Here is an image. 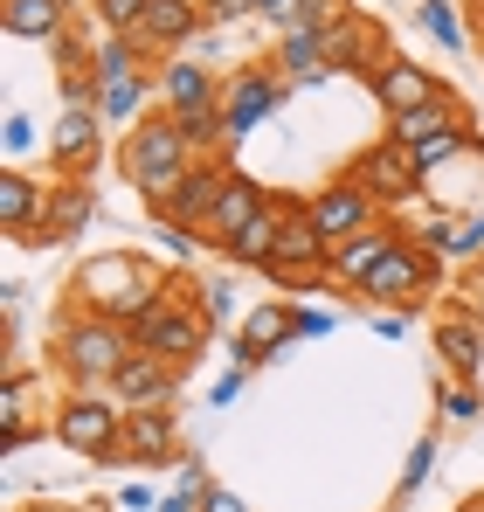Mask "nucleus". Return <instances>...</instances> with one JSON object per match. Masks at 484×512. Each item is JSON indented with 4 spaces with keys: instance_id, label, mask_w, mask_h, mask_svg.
Listing matches in <instances>:
<instances>
[{
    "instance_id": "nucleus-37",
    "label": "nucleus",
    "mask_w": 484,
    "mask_h": 512,
    "mask_svg": "<svg viewBox=\"0 0 484 512\" xmlns=\"http://www.w3.org/2000/svg\"><path fill=\"white\" fill-rule=\"evenodd\" d=\"M229 291H236V284H208V291H201V319H229V312H236Z\"/></svg>"
},
{
    "instance_id": "nucleus-13",
    "label": "nucleus",
    "mask_w": 484,
    "mask_h": 512,
    "mask_svg": "<svg viewBox=\"0 0 484 512\" xmlns=\"http://www.w3.org/2000/svg\"><path fill=\"white\" fill-rule=\"evenodd\" d=\"M42 215H49V187L28 180V173H0V229H7L14 243H35Z\"/></svg>"
},
{
    "instance_id": "nucleus-39",
    "label": "nucleus",
    "mask_w": 484,
    "mask_h": 512,
    "mask_svg": "<svg viewBox=\"0 0 484 512\" xmlns=\"http://www.w3.org/2000/svg\"><path fill=\"white\" fill-rule=\"evenodd\" d=\"M201 512H249L236 499V492H222V485H208V499H201Z\"/></svg>"
},
{
    "instance_id": "nucleus-48",
    "label": "nucleus",
    "mask_w": 484,
    "mask_h": 512,
    "mask_svg": "<svg viewBox=\"0 0 484 512\" xmlns=\"http://www.w3.org/2000/svg\"><path fill=\"white\" fill-rule=\"evenodd\" d=\"M35 512H70V506H35Z\"/></svg>"
},
{
    "instance_id": "nucleus-44",
    "label": "nucleus",
    "mask_w": 484,
    "mask_h": 512,
    "mask_svg": "<svg viewBox=\"0 0 484 512\" xmlns=\"http://www.w3.org/2000/svg\"><path fill=\"white\" fill-rule=\"evenodd\" d=\"M201 499L208 492H173V499H160V512H201Z\"/></svg>"
},
{
    "instance_id": "nucleus-31",
    "label": "nucleus",
    "mask_w": 484,
    "mask_h": 512,
    "mask_svg": "<svg viewBox=\"0 0 484 512\" xmlns=\"http://www.w3.org/2000/svg\"><path fill=\"white\" fill-rule=\"evenodd\" d=\"M422 28H429L443 49H464V21H457V7H450V0H422Z\"/></svg>"
},
{
    "instance_id": "nucleus-33",
    "label": "nucleus",
    "mask_w": 484,
    "mask_h": 512,
    "mask_svg": "<svg viewBox=\"0 0 484 512\" xmlns=\"http://www.w3.org/2000/svg\"><path fill=\"white\" fill-rule=\"evenodd\" d=\"M173 125L187 132V146H208L215 125H222V111H215V104H201V111H173Z\"/></svg>"
},
{
    "instance_id": "nucleus-21",
    "label": "nucleus",
    "mask_w": 484,
    "mask_h": 512,
    "mask_svg": "<svg viewBox=\"0 0 484 512\" xmlns=\"http://www.w3.org/2000/svg\"><path fill=\"white\" fill-rule=\"evenodd\" d=\"M436 346H443V367L478 374V367H484V319H478V312H450V319L436 326Z\"/></svg>"
},
{
    "instance_id": "nucleus-42",
    "label": "nucleus",
    "mask_w": 484,
    "mask_h": 512,
    "mask_svg": "<svg viewBox=\"0 0 484 512\" xmlns=\"http://www.w3.org/2000/svg\"><path fill=\"white\" fill-rule=\"evenodd\" d=\"M236 395H242V367H236V374H222V381H215V409H229Z\"/></svg>"
},
{
    "instance_id": "nucleus-30",
    "label": "nucleus",
    "mask_w": 484,
    "mask_h": 512,
    "mask_svg": "<svg viewBox=\"0 0 484 512\" xmlns=\"http://www.w3.org/2000/svg\"><path fill=\"white\" fill-rule=\"evenodd\" d=\"M139 104H146V84H139V77H125V84L97 90V118H104V125H125Z\"/></svg>"
},
{
    "instance_id": "nucleus-28",
    "label": "nucleus",
    "mask_w": 484,
    "mask_h": 512,
    "mask_svg": "<svg viewBox=\"0 0 484 512\" xmlns=\"http://www.w3.org/2000/svg\"><path fill=\"white\" fill-rule=\"evenodd\" d=\"M471 146V132L464 125H443V132H429L422 146H408V160H415V173H429V167H443V160H457Z\"/></svg>"
},
{
    "instance_id": "nucleus-2",
    "label": "nucleus",
    "mask_w": 484,
    "mask_h": 512,
    "mask_svg": "<svg viewBox=\"0 0 484 512\" xmlns=\"http://www.w3.org/2000/svg\"><path fill=\"white\" fill-rule=\"evenodd\" d=\"M139 353V340H132V326H118V319H97V312H83V319H70L63 326V374L77 381V388H104L111 395V381L125 374V360Z\"/></svg>"
},
{
    "instance_id": "nucleus-20",
    "label": "nucleus",
    "mask_w": 484,
    "mask_h": 512,
    "mask_svg": "<svg viewBox=\"0 0 484 512\" xmlns=\"http://www.w3.org/2000/svg\"><path fill=\"white\" fill-rule=\"evenodd\" d=\"M277 236H284V201H270L242 236H229L222 250H229V263H242V270H270V256H277Z\"/></svg>"
},
{
    "instance_id": "nucleus-24",
    "label": "nucleus",
    "mask_w": 484,
    "mask_h": 512,
    "mask_svg": "<svg viewBox=\"0 0 484 512\" xmlns=\"http://www.w3.org/2000/svg\"><path fill=\"white\" fill-rule=\"evenodd\" d=\"M70 0H7V35L14 42H56Z\"/></svg>"
},
{
    "instance_id": "nucleus-49",
    "label": "nucleus",
    "mask_w": 484,
    "mask_h": 512,
    "mask_svg": "<svg viewBox=\"0 0 484 512\" xmlns=\"http://www.w3.org/2000/svg\"><path fill=\"white\" fill-rule=\"evenodd\" d=\"M471 7H478V14H484V0H471Z\"/></svg>"
},
{
    "instance_id": "nucleus-46",
    "label": "nucleus",
    "mask_w": 484,
    "mask_h": 512,
    "mask_svg": "<svg viewBox=\"0 0 484 512\" xmlns=\"http://www.w3.org/2000/svg\"><path fill=\"white\" fill-rule=\"evenodd\" d=\"M180 492H208V471L201 464H180Z\"/></svg>"
},
{
    "instance_id": "nucleus-32",
    "label": "nucleus",
    "mask_w": 484,
    "mask_h": 512,
    "mask_svg": "<svg viewBox=\"0 0 484 512\" xmlns=\"http://www.w3.org/2000/svg\"><path fill=\"white\" fill-rule=\"evenodd\" d=\"M90 7H97L104 35H132V28H139V14H146V0H90Z\"/></svg>"
},
{
    "instance_id": "nucleus-8",
    "label": "nucleus",
    "mask_w": 484,
    "mask_h": 512,
    "mask_svg": "<svg viewBox=\"0 0 484 512\" xmlns=\"http://www.w3.org/2000/svg\"><path fill=\"white\" fill-rule=\"evenodd\" d=\"M305 208H312L319 236L332 243V250H339V243H353L360 229H374V208H381V201H374V194H360V187L339 173V180H325V194H312Z\"/></svg>"
},
{
    "instance_id": "nucleus-29",
    "label": "nucleus",
    "mask_w": 484,
    "mask_h": 512,
    "mask_svg": "<svg viewBox=\"0 0 484 512\" xmlns=\"http://www.w3.org/2000/svg\"><path fill=\"white\" fill-rule=\"evenodd\" d=\"M367 56V35H360V21H325V70H339V63H360Z\"/></svg>"
},
{
    "instance_id": "nucleus-22",
    "label": "nucleus",
    "mask_w": 484,
    "mask_h": 512,
    "mask_svg": "<svg viewBox=\"0 0 484 512\" xmlns=\"http://www.w3.org/2000/svg\"><path fill=\"white\" fill-rule=\"evenodd\" d=\"M395 243H402V236L374 222V229H360L353 243H339V250H332V270H339V277H353V284H367V277L381 270V256L395 250Z\"/></svg>"
},
{
    "instance_id": "nucleus-7",
    "label": "nucleus",
    "mask_w": 484,
    "mask_h": 512,
    "mask_svg": "<svg viewBox=\"0 0 484 512\" xmlns=\"http://www.w3.org/2000/svg\"><path fill=\"white\" fill-rule=\"evenodd\" d=\"M222 187H229L222 167H187L173 180V194L160 201V222L187 229V236H208L215 229V208H222Z\"/></svg>"
},
{
    "instance_id": "nucleus-25",
    "label": "nucleus",
    "mask_w": 484,
    "mask_h": 512,
    "mask_svg": "<svg viewBox=\"0 0 484 512\" xmlns=\"http://www.w3.org/2000/svg\"><path fill=\"white\" fill-rule=\"evenodd\" d=\"M160 97H166V111H201V104H215V70H201V63H166Z\"/></svg>"
},
{
    "instance_id": "nucleus-23",
    "label": "nucleus",
    "mask_w": 484,
    "mask_h": 512,
    "mask_svg": "<svg viewBox=\"0 0 484 512\" xmlns=\"http://www.w3.org/2000/svg\"><path fill=\"white\" fill-rule=\"evenodd\" d=\"M298 333V312L291 305H263V312H249V326H242V340H236V360L249 367V360H263L277 340H291Z\"/></svg>"
},
{
    "instance_id": "nucleus-19",
    "label": "nucleus",
    "mask_w": 484,
    "mask_h": 512,
    "mask_svg": "<svg viewBox=\"0 0 484 512\" xmlns=\"http://www.w3.org/2000/svg\"><path fill=\"white\" fill-rule=\"evenodd\" d=\"M263 208H270V194H263L256 180L229 173V187H222V208H215V229H208V243H229V236H242V229H249Z\"/></svg>"
},
{
    "instance_id": "nucleus-16",
    "label": "nucleus",
    "mask_w": 484,
    "mask_h": 512,
    "mask_svg": "<svg viewBox=\"0 0 484 512\" xmlns=\"http://www.w3.org/2000/svg\"><path fill=\"white\" fill-rule=\"evenodd\" d=\"M97 132H104L97 104H70V111L56 118V132H49V153H56V167H90V153H97Z\"/></svg>"
},
{
    "instance_id": "nucleus-1",
    "label": "nucleus",
    "mask_w": 484,
    "mask_h": 512,
    "mask_svg": "<svg viewBox=\"0 0 484 512\" xmlns=\"http://www.w3.org/2000/svg\"><path fill=\"white\" fill-rule=\"evenodd\" d=\"M77 298H83V312L132 326L146 305H160V298H166V284L139 263V256L111 250V256H97V263H83V270H77Z\"/></svg>"
},
{
    "instance_id": "nucleus-43",
    "label": "nucleus",
    "mask_w": 484,
    "mask_h": 512,
    "mask_svg": "<svg viewBox=\"0 0 484 512\" xmlns=\"http://www.w3.org/2000/svg\"><path fill=\"white\" fill-rule=\"evenodd\" d=\"M118 506H125V512H153V492H146V485H125Z\"/></svg>"
},
{
    "instance_id": "nucleus-45",
    "label": "nucleus",
    "mask_w": 484,
    "mask_h": 512,
    "mask_svg": "<svg viewBox=\"0 0 484 512\" xmlns=\"http://www.w3.org/2000/svg\"><path fill=\"white\" fill-rule=\"evenodd\" d=\"M208 7H215L222 21H242V14H256V0H208Z\"/></svg>"
},
{
    "instance_id": "nucleus-4",
    "label": "nucleus",
    "mask_w": 484,
    "mask_h": 512,
    "mask_svg": "<svg viewBox=\"0 0 484 512\" xmlns=\"http://www.w3.org/2000/svg\"><path fill=\"white\" fill-rule=\"evenodd\" d=\"M125 402L118 395H104V388H77L63 409H56V436L77 450V457H118V443H125V416H118Z\"/></svg>"
},
{
    "instance_id": "nucleus-10",
    "label": "nucleus",
    "mask_w": 484,
    "mask_h": 512,
    "mask_svg": "<svg viewBox=\"0 0 484 512\" xmlns=\"http://www.w3.org/2000/svg\"><path fill=\"white\" fill-rule=\"evenodd\" d=\"M312 270H332V243L319 236L312 208L284 201V236H277V256H270V277H312Z\"/></svg>"
},
{
    "instance_id": "nucleus-14",
    "label": "nucleus",
    "mask_w": 484,
    "mask_h": 512,
    "mask_svg": "<svg viewBox=\"0 0 484 512\" xmlns=\"http://www.w3.org/2000/svg\"><path fill=\"white\" fill-rule=\"evenodd\" d=\"M111 395H118L125 409H160L166 395H173V360H160V353H132L125 374L111 381Z\"/></svg>"
},
{
    "instance_id": "nucleus-35",
    "label": "nucleus",
    "mask_w": 484,
    "mask_h": 512,
    "mask_svg": "<svg viewBox=\"0 0 484 512\" xmlns=\"http://www.w3.org/2000/svg\"><path fill=\"white\" fill-rule=\"evenodd\" d=\"M443 256H457V263H471V256H484V215H471L457 236H450V250Z\"/></svg>"
},
{
    "instance_id": "nucleus-27",
    "label": "nucleus",
    "mask_w": 484,
    "mask_h": 512,
    "mask_svg": "<svg viewBox=\"0 0 484 512\" xmlns=\"http://www.w3.org/2000/svg\"><path fill=\"white\" fill-rule=\"evenodd\" d=\"M443 125H457V111H450V104H422V111H408V118H388V146H422V139L443 132Z\"/></svg>"
},
{
    "instance_id": "nucleus-50",
    "label": "nucleus",
    "mask_w": 484,
    "mask_h": 512,
    "mask_svg": "<svg viewBox=\"0 0 484 512\" xmlns=\"http://www.w3.org/2000/svg\"><path fill=\"white\" fill-rule=\"evenodd\" d=\"M471 512H484V506H471Z\"/></svg>"
},
{
    "instance_id": "nucleus-34",
    "label": "nucleus",
    "mask_w": 484,
    "mask_h": 512,
    "mask_svg": "<svg viewBox=\"0 0 484 512\" xmlns=\"http://www.w3.org/2000/svg\"><path fill=\"white\" fill-rule=\"evenodd\" d=\"M429 464H436V436H422V443L408 450V471H402V499H408V492H422V478H429Z\"/></svg>"
},
{
    "instance_id": "nucleus-40",
    "label": "nucleus",
    "mask_w": 484,
    "mask_h": 512,
    "mask_svg": "<svg viewBox=\"0 0 484 512\" xmlns=\"http://www.w3.org/2000/svg\"><path fill=\"white\" fill-rule=\"evenodd\" d=\"M374 333H381V340H402L408 319H402V312H381V305H374Z\"/></svg>"
},
{
    "instance_id": "nucleus-12",
    "label": "nucleus",
    "mask_w": 484,
    "mask_h": 512,
    "mask_svg": "<svg viewBox=\"0 0 484 512\" xmlns=\"http://www.w3.org/2000/svg\"><path fill=\"white\" fill-rule=\"evenodd\" d=\"M374 97H381L388 118H408V111H422V104H443V90H436V77H429L422 63H381V70H374Z\"/></svg>"
},
{
    "instance_id": "nucleus-36",
    "label": "nucleus",
    "mask_w": 484,
    "mask_h": 512,
    "mask_svg": "<svg viewBox=\"0 0 484 512\" xmlns=\"http://www.w3.org/2000/svg\"><path fill=\"white\" fill-rule=\"evenodd\" d=\"M0 146H7V153H28V146H35V118H28V111H14V118H7V132H0Z\"/></svg>"
},
{
    "instance_id": "nucleus-41",
    "label": "nucleus",
    "mask_w": 484,
    "mask_h": 512,
    "mask_svg": "<svg viewBox=\"0 0 484 512\" xmlns=\"http://www.w3.org/2000/svg\"><path fill=\"white\" fill-rule=\"evenodd\" d=\"M298 333H305V340H319V333H332V312H312V305H305V312H298Z\"/></svg>"
},
{
    "instance_id": "nucleus-9",
    "label": "nucleus",
    "mask_w": 484,
    "mask_h": 512,
    "mask_svg": "<svg viewBox=\"0 0 484 512\" xmlns=\"http://www.w3.org/2000/svg\"><path fill=\"white\" fill-rule=\"evenodd\" d=\"M346 180H353L360 194H374L381 208H395V201H408V194L422 187V173H415V160H408V146H367V153L346 167Z\"/></svg>"
},
{
    "instance_id": "nucleus-47",
    "label": "nucleus",
    "mask_w": 484,
    "mask_h": 512,
    "mask_svg": "<svg viewBox=\"0 0 484 512\" xmlns=\"http://www.w3.org/2000/svg\"><path fill=\"white\" fill-rule=\"evenodd\" d=\"M291 7H298V0H256V14H270V21H284Z\"/></svg>"
},
{
    "instance_id": "nucleus-11",
    "label": "nucleus",
    "mask_w": 484,
    "mask_h": 512,
    "mask_svg": "<svg viewBox=\"0 0 484 512\" xmlns=\"http://www.w3.org/2000/svg\"><path fill=\"white\" fill-rule=\"evenodd\" d=\"M277 104H284V84L277 77H263V70L229 77V90H222V139H249Z\"/></svg>"
},
{
    "instance_id": "nucleus-3",
    "label": "nucleus",
    "mask_w": 484,
    "mask_h": 512,
    "mask_svg": "<svg viewBox=\"0 0 484 512\" xmlns=\"http://www.w3.org/2000/svg\"><path fill=\"white\" fill-rule=\"evenodd\" d=\"M118 167H125V180H139V187H146V201L160 208L166 194H173V180L187 173V132H180L173 118L132 125V132H125V146H118Z\"/></svg>"
},
{
    "instance_id": "nucleus-38",
    "label": "nucleus",
    "mask_w": 484,
    "mask_h": 512,
    "mask_svg": "<svg viewBox=\"0 0 484 512\" xmlns=\"http://www.w3.org/2000/svg\"><path fill=\"white\" fill-rule=\"evenodd\" d=\"M443 416H450V423H471V416H478V388H450V395H443Z\"/></svg>"
},
{
    "instance_id": "nucleus-26",
    "label": "nucleus",
    "mask_w": 484,
    "mask_h": 512,
    "mask_svg": "<svg viewBox=\"0 0 484 512\" xmlns=\"http://www.w3.org/2000/svg\"><path fill=\"white\" fill-rule=\"evenodd\" d=\"M277 63H284L291 77H305V84H312V77L325 70V28H291V35H284V56H277Z\"/></svg>"
},
{
    "instance_id": "nucleus-6",
    "label": "nucleus",
    "mask_w": 484,
    "mask_h": 512,
    "mask_svg": "<svg viewBox=\"0 0 484 512\" xmlns=\"http://www.w3.org/2000/svg\"><path fill=\"white\" fill-rule=\"evenodd\" d=\"M436 284V250H422V243H395V250L381 256V270L360 284L374 305H422V291Z\"/></svg>"
},
{
    "instance_id": "nucleus-15",
    "label": "nucleus",
    "mask_w": 484,
    "mask_h": 512,
    "mask_svg": "<svg viewBox=\"0 0 484 512\" xmlns=\"http://www.w3.org/2000/svg\"><path fill=\"white\" fill-rule=\"evenodd\" d=\"M132 457H153V464L173 457V416H166V402L160 409H125V443H118L111 464H132Z\"/></svg>"
},
{
    "instance_id": "nucleus-17",
    "label": "nucleus",
    "mask_w": 484,
    "mask_h": 512,
    "mask_svg": "<svg viewBox=\"0 0 484 512\" xmlns=\"http://www.w3.org/2000/svg\"><path fill=\"white\" fill-rule=\"evenodd\" d=\"M194 28H201V14H194L187 0H146L132 42H139V49H173V42H187Z\"/></svg>"
},
{
    "instance_id": "nucleus-5",
    "label": "nucleus",
    "mask_w": 484,
    "mask_h": 512,
    "mask_svg": "<svg viewBox=\"0 0 484 512\" xmlns=\"http://www.w3.org/2000/svg\"><path fill=\"white\" fill-rule=\"evenodd\" d=\"M132 340H139V353H160L173 367H187V360L208 346V319H201V305L187 312V305L166 291L160 305H146V312L132 319Z\"/></svg>"
},
{
    "instance_id": "nucleus-18",
    "label": "nucleus",
    "mask_w": 484,
    "mask_h": 512,
    "mask_svg": "<svg viewBox=\"0 0 484 512\" xmlns=\"http://www.w3.org/2000/svg\"><path fill=\"white\" fill-rule=\"evenodd\" d=\"M90 215H97V194L90 187H56L49 194V215H42V229H35V243H70L90 229Z\"/></svg>"
}]
</instances>
